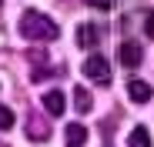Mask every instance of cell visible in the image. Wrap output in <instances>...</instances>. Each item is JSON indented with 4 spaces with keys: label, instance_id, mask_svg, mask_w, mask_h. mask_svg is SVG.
Segmentation results:
<instances>
[{
    "label": "cell",
    "instance_id": "obj_1",
    "mask_svg": "<svg viewBox=\"0 0 154 147\" xmlns=\"http://www.w3.org/2000/svg\"><path fill=\"white\" fill-rule=\"evenodd\" d=\"M20 34L27 37V40H57V37H60V27H57L47 14H40V10H23V17H20Z\"/></svg>",
    "mask_w": 154,
    "mask_h": 147
},
{
    "label": "cell",
    "instance_id": "obj_2",
    "mask_svg": "<svg viewBox=\"0 0 154 147\" xmlns=\"http://www.w3.org/2000/svg\"><path fill=\"white\" fill-rule=\"evenodd\" d=\"M84 77H91L100 87H111V64H107V57L104 54H91L84 60Z\"/></svg>",
    "mask_w": 154,
    "mask_h": 147
},
{
    "label": "cell",
    "instance_id": "obj_3",
    "mask_svg": "<svg viewBox=\"0 0 154 147\" xmlns=\"http://www.w3.org/2000/svg\"><path fill=\"white\" fill-rule=\"evenodd\" d=\"M40 104H44V110L50 114V117H60L67 107H64V94L54 87V90H44V97H40Z\"/></svg>",
    "mask_w": 154,
    "mask_h": 147
},
{
    "label": "cell",
    "instance_id": "obj_4",
    "mask_svg": "<svg viewBox=\"0 0 154 147\" xmlns=\"http://www.w3.org/2000/svg\"><path fill=\"white\" fill-rule=\"evenodd\" d=\"M127 97H131L134 104H147L151 97H154V90H151V87H147L144 80H137V77H131V80H127Z\"/></svg>",
    "mask_w": 154,
    "mask_h": 147
},
{
    "label": "cell",
    "instance_id": "obj_5",
    "mask_svg": "<svg viewBox=\"0 0 154 147\" xmlns=\"http://www.w3.org/2000/svg\"><path fill=\"white\" fill-rule=\"evenodd\" d=\"M141 57H144L141 44H134V40H124V44H121V64H124V67H137Z\"/></svg>",
    "mask_w": 154,
    "mask_h": 147
},
{
    "label": "cell",
    "instance_id": "obj_6",
    "mask_svg": "<svg viewBox=\"0 0 154 147\" xmlns=\"http://www.w3.org/2000/svg\"><path fill=\"white\" fill-rule=\"evenodd\" d=\"M100 34H104V30H100L97 23H81V27H77V44H81V47H94L100 40Z\"/></svg>",
    "mask_w": 154,
    "mask_h": 147
},
{
    "label": "cell",
    "instance_id": "obj_7",
    "mask_svg": "<svg viewBox=\"0 0 154 147\" xmlns=\"http://www.w3.org/2000/svg\"><path fill=\"white\" fill-rule=\"evenodd\" d=\"M27 130H30V140H37V144H44V140L50 137V127L44 124L37 114H30V117H27Z\"/></svg>",
    "mask_w": 154,
    "mask_h": 147
},
{
    "label": "cell",
    "instance_id": "obj_8",
    "mask_svg": "<svg viewBox=\"0 0 154 147\" xmlns=\"http://www.w3.org/2000/svg\"><path fill=\"white\" fill-rule=\"evenodd\" d=\"M74 110H77V114H91V110H94V97H91V90H84V87L74 90Z\"/></svg>",
    "mask_w": 154,
    "mask_h": 147
},
{
    "label": "cell",
    "instance_id": "obj_9",
    "mask_svg": "<svg viewBox=\"0 0 154 147\" xmlns=\"http://www.w3.org/2000/svg\"><path fill=\"white\" fill-rule=\"evenodd\" d=\"M67 147H84V140H87V127L84 124H67Z\"/></svg>",
    "mask_w": 154,
    "mask_h": 147
},
{
    "label": "cell",
    "instance_id": "obj_10",
    "mask_svg": "<svg viewBox=\"0 0 154 147\" xmlns=\"http://www.w3.org/2000/svg\"><path fill=\"white\" fill-rule=\"evenodd\" d=\"M127 147H151V134H147L144 124H137V127L131 130V137H127Z\"/></svg>",
    "mask_w": 154,
    "mask_h": 147
},
{
    "label": "cell",
    "instance_id": "obj_11",
    "mask_svg": "<svg viewBox=\"0 0 154 147\" xmlns=\"http://www.w3.org/2000/svg\"><path fill=\"white\" fill-rule=\"evenodd\" d=\"M14 127V114H10V107H0V130H10Z\"/></svg>",
    "mask_w": 154,
    "mask_h": 147
},
{
    "label": "cell",
    "instance_id": "obj_12",
    "mask_svg": "<svg viewBox=\"0 0 154 147\" xmlns=\"http://www.w3.org/2000/svg\"><path fill=\"white\" fill-rule=\"evenodd\" d=\"M87 4H91L94 10H111V7H114V0H87Z\"/></svg>",
    "mask_w": 154,
    "mask_h": 147
},
{
    "label": "cell",
    "instance_id": "obj_13",
    "mask_svg": "<svg viewBox=\"0 0 154 147\" xmlns=\"http://www.w3.org/2000/svg\"><path fill=\"white\" fill-rule=\"evenodd\" d=\"M144 23H147V27H144V30H147V37H154V10H147V14H144Z\"/></svg>",
    "mask_w": 154,
    "mask_h": 147
},
{
    "label": "cell",
    "instance_id": "obj_14",
    "mask_svg": "<svg viewBox=\"0 0 154 147\" xmlns=\"http://www.w3.org/2000/svg\"><path fill=\"white\" fill-rule=\"evenodd\" d=\"M30 60L34 64H44V50H30Z\"/></svg>",
    "mask_w": 154,
    "mask_h": 147
}]
</instances>
